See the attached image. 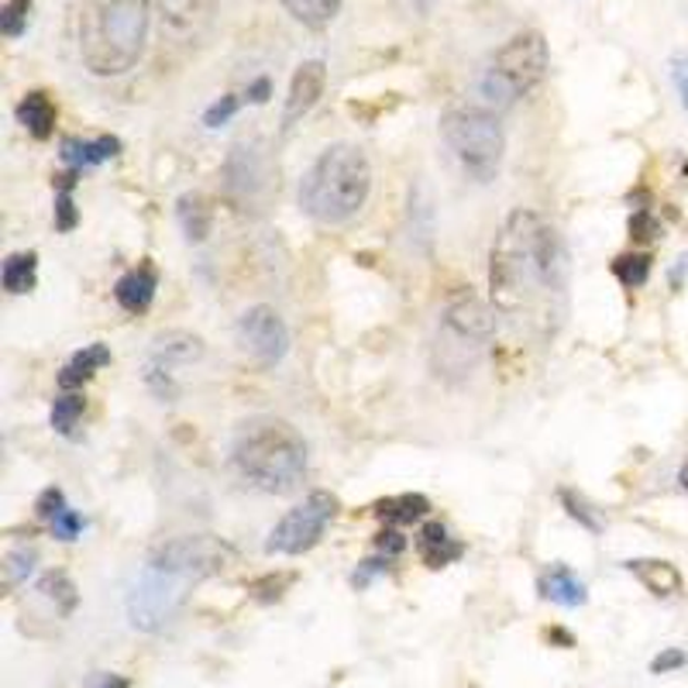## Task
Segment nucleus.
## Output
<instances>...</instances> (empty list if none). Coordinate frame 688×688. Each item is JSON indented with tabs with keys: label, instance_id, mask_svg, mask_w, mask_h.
Segmentation results:
<instances>
[{
	"label": "nucleus",
	"instance_id": "obj_1",
	"mask_svg": "<svg viewBox=\"0 0 688 688\" xmlns=\"http://www.w3.org/2000/svg\"><path fill=\"white\" fill-rule=\"evenodd\" d=\"M489 299L516 331L554 337L568 314V251L537 210H513L489 251Z\"/></svg>",
	"mask_w": 688,
	"mask_h": 688
},
{
	"label": "nucleus",
	"instance_id": "obj_2",
	"mask_svg": "<svg viewBox=\"0 0 688 688\" xmlns=\"http://www.w3.org/2000/svg\"><path fill=\"white\" fill-rule=\"evenodd\" d=\"M152 0H83L79 8V62L86 73L114 79L132 73L148 46Z\"/></svg>",
	"mask_w": 688,
	"mask_h": 688
},
{
	"label": "nucleus",
	"instance_id": "obj_3",
	"mask_svg": "<svg viewBox=\"0 0 688 688\" xmlns=\"http://www.w3.org/2000/svg\"><path fill=\"white\" fill-rule=\"evenodd\" d=\"M231 458L238 476L269 496H290L307 479V441L290 420L255 417L242 423Z\"/></svg>",
	"mask_w": 688,
	"mask_h": 688
},
{
	"label": "nucleus",
	"instance_id": "obj_4",
	"mask_svg": "<svg viewBox=\"0 0 688 688\" xmlns=\"http://www.w3.org/2000/svg\"><path fill=\"white\" fill-rule=\"evenodd\" d=\"M372 193V162L358 145L337 142L317 156L299 183V207L310 221L337 228L348 224Z\"/></svg>",
	"mask_w": 688,
	"mask_h": 688
},
{
	"label": "nucleus",
	"instance_id": "obj_5",
	"mask_svg": "<svg viewBox=\"0 0 688 688\" xmlns=\"http://www.w3.org/2000/svg\"><path fill=\"white\" fill-rule=\"evenodd\" d=\"M496 334V307H489L476 293H455L441 314L434 341V369L447 382H462L479 369V361Z\"/></svg>",
	"mask_w": 688,
	"mask_h": 688
},
{
	"label": "nucleus",
	"instance_id": "obj_6",
	"mask_svg": "<svg viewBox=\"0 0 688 688\" xmlns=\"http://www.w3.org/2000/svg\"><path fill=\"white\" fill-rule=\"evenodd\" d=\"M441 138L451 148V156L462 165L465 176L476 183H492L503 169L506 135L496 114L482 111V107H451L441 118Z\"/></svg>",
	"mask_w": 688,
	"mask_h": 688
},
{
	"label": "nucleus",
	"instance_id": "obj_7",
	"mask_svg": "<svg viewBox=\"0 0 688 688\" xmlns=\"http://www.w3.org/2000/svg\"><path fill=\"white\" fill-rule=\"evenodd\" d=\"M189 586L197 582L172 568L148 562L138 575V582L132 586V592H127V619H132V627L142 634L165 630L186 606Z\"/></svg>",
	"mask_w": 688,
	"mask_h": 688
},
{
	"label": "nucleus",
	"instance_id": "obj_8",
	"mask_svg": "<svg viewBox=\"0 0 688 688\" xmlns=\"http://www.w3.org/2000/svg\"><path fill=\"white\" fill-rule=\"evenodd\" d=\"M337 513V500L331 496V492H310V496L293 506L283 520H279L272 530H269V541H266V551L269 554H307L320 544V537H324V530L331 527Z\"/></svg>",
	"mask_w": 688,
	"mask_h": 688
},
{
	"label": "nucleus",
	"instance_id": "obj_9",
	"mask_svg": "<svg viewBox=\"0 0 688 688\" xmlns=\"http://www.w3.org/2000/svg\"><path fill=\"white\" fill-rule=\"evenodd\" d=\"M148 562H156L162 568H172L193 582H204L210 575H221L234 565V548L221 537L210 533H189V537H176V541H165Z\"/></svg>",
	"mask_w": 688,
	"mask_h": 688
},
{
	"label": "nucleus",
	"instance_id": "obj_10",
	"mask_svg": "<svg viewBox=\"0 0 688 688\" xmlns=\"http://www.w3.org/2000/svg\"><path fill=\"white\" fill-rule=\"evenodd\" d=\"M492 70H496L503 76V83L509 86V90L516 97H527L530 90H537V86L544 83L548 76V66H551V56H548V41L544 35L537 28H527V32H516L506 46L492 56L489 62Z\"/></svg>",
	"mask_w": 688,
	"mask_h": 688
},
{
	"label": "nucleus",
	"instance_id": "obj_11",
	"mask_svg": "<svg viewBox=\"0 0 688 688\" xmlns=\"http://www.w3.org/2000/svg\"><path fill=\"white\" fill-rule=\"evenodd\" d=\"M272 186V169L269 156L258 142H238L231 148L224 162V189L228 200L238 210H258L269 197Z\"/></svg>",
	"mask_w": 688,
	"mask_h": 688
},
{
	"label": "nucleus",
	"instance_id": "obj_12",
	"mask_svg": "<svg viewBox=\"0 0 688 688\" xmlns=\"http://www.w3.org/2000/svg\"><path fill=\"white\" fill-rule=\"evenodd\" d=\"M234 334H238L242 352L255 365H262V369H272V365L283 361L286 352H290V328H286V320L279 317L272 307H266V304L248 307L238 317V328H234Z\"/></svg>",
	"mask_w": 688,
	"mask_h": 688
},
{
	"label": "nucleus",
	"instance_id": "obj_13",
	"mask_svg": "<svg viewBox=\"0 0 688 688\" xmlns=\"http://www.w3.org/2000/svg\"><path fill=\"white\" fill-rule=\"evenodd\" d=\"M324 86H328V66L320 59H307L299 62L296 73H293V83H290V94H286V107H283V127L290 132V127L296 121H304L317 100L324 97Z\"/></svg>",
	"mask_w": 688,
	"mask_h": 688
},
{
	"label": "nucleus",
	"instance_id": "obj_14",
	"mask_svg": "<svg viewBox=\"0 0 688 688\" xmlns=\"http://www.w3.org/2000/svg\"><path fill=\"white\" fill-rule=\"evenodd\" d=\"M156 290H159V275H156V266H138L132 272H124L118 279V286H114V299H118V307L127 310V314H145L148 307H152V299H156Z\"/></svg>",
	"mask_w": 688,
	"mask_h": 688
},
{
	"label": "nucleus",
	"instance_id": "obj_15",
	"mask_svg": "<svg viewBox=\"0 0 688 688\" xmlns=\"http://www.w3.org/2000/svg\"><path fill=\"white\" fill-rule=\"evenodd\" d=\"M200 355H204V341L197 334H189V331H169V334H159L156 337L152 358H148V365H152V369L172 372L176 365H189V361H197Z\"/></svg>",
	"mask_w": 688,
	"mask_h": 688
},
{
	"label": "nucleus",
	"instance_id": "obj_16",
	"mask_svg": "<svg viewBox=\"0 0 688 688\" xmlns=\"http://www.w3.org/2000/svg\"><path fill=\"white\" fill-rule=\"evenodd\" d=\"M537 592H541L548 602H557V606L575 610V606H586L589 592L586 582L578 578L568 565H554L541 575V582H537Z\"/></svg>",
	"mask_w": 688,
	"mask_h": 688
},
{
	"label": "nucleus",
	"instance_id": "obj_17",
	"mask_svg": "<svg viewBox=\"0 0 688 688\" xmlns=\"http://www.w3.org/2000/svg\"><path fill=\"white\" fill-rule=\"evenodd\" d=\"M417 554L423 557L427 568H444L451 562H458L465 548L447 533L444 524H423V530L417 533Z\"/></svg>",
	"mask_w": 688,
	"mask_h": 688
},
{
	"label": "nucleus",
	"instance_id": "obj_18",
	"mask_svg": "<svg viewBox=\"0 0 688 688\" xmlns=\"http://www.w3.org/2000/svg\"><path fill=\"white\" fill-rule=\"evenodd\" d=\"M103 365H111V348L107 344H86L83 352H76L70 361H66V369L59 372V390H66V393H76L83 382H90L97 369H103Z\"/></svg>",
	"mask_w": 688,
	"mask_h": 688
},
{
	"label": "nucleus",
	"instance_id": "obj_19",
	"mask_svg": "<svg viewBox=\"0 0 688 688\" xmlns=\"http://www.w3.org/2000/svg\"><path fill=\"white\" fill-rule=\"evenodd\" d=\"M56 103L49 100V94H41V90H32L25 94V100L17 103V121L25 124V132L35 138V142H46L52 138L56 132Z\"/></svg>",
	"mask_w": 688,
	"mask_h": 688
},
{
	"label": "nucleus",
	"instance_id": "obj_20",
	"mask_svg": "<svg viewBox=\"0 0 688 688\" xmlns=\"http://www.w3.org/2000/svg\"><path fill=\"white\" fill-rule=\"evenodd\" d=\"M627 572H634L643 589L654 595H678L681 592V572L672 562H658V557H637L627 562Z\"/></svg>",
	"mask_w": 688,
	"mask_h": 688
},
{
	"label": "nucleus",
	"instance_id": "obj_21",
	"mask_svg": "<svg viewBox=\"0 0 688 688\" xmlns=\"http://www.w3.org/2000/svg\"><path fill=\"white\" fill-rule=\"evenodd\" d=\"M118 152H121V142L114 135H100L94 142H83V138H66V142H62V159H66L76 172L114 159Z\"/></svg>",
	"mask_w": 688,
	"mask_h": 688
},
{
	"label": "nucleus",
	"instance_id": "obj_22",
	"mask_svg": "<svg viewBox=\"0 0 688 688\" xmlns=\"http://www.w3.org/2000/svg\"><path fill=\"white\" fill-rule=\"evenodd\" d=\"M176 218H180L186 242H193V245L207 242V234L213 228V210H210L204 193H183L180 204H176Z\"/></svg>",
	"mask_w": 688,
	"mask_h": 688
},
{
	"label": "nucleus",
	"instance_id": "obj_23",
	"mask_svg": "<svg viewBox=\"0 0 688 688\" xmlns=\"http://www.w3.org/2000/svg\"><path fill=\"white\" fill-rule=\"evenodd\" d=\"M279 4L286 8V14L296 21V25H304L310 32H324L341 14L344 0H279Z\"/></svg>",
	"mask_w": 688,
	"mask_h": 688
},
{
	"label": "nucleus",
	"instance_id": "obj_24",
	"mask_svg": "<svg viewBox=\"0 0 688 688\" xmlns=\"http://www.w3.org/2000/svg\"><path fill=\"white\" fill-rule=\"evenodd\" d=\"M0 283H4V290L11 296L32 293L35 283H38V255L35 251H14V255H8L4 269H0Z\"/></svg>",
	"mask_w": 688,
	"mask_h": 688
},
{
	"label": "nucleus",
	"instance_id": "obj_25",
	"mask_svg": "<svg viewBox=\"0 0 688 688\" xmlns=\"http://www.w3.org/2000/svg\"><path fill=\"white\" fill-rule=\"evenodd\" d=\"M376 513L382 516L385 524L410 527V524L423 520V516L430 513V503H427V496H417V492H403V496L376 503Z\"/></svg>",
	"mask_w": 688,
	"mask_h": 688
},
{
	"label": "nucleus",
	"instance_id": "obj_26",
	"mask_svg": "<svg viewBox=\"0 0 688 688\" xmlns=\"http://www.w3.org/2000/svg\"><path fill=\"white\" fill-rule=\"evenodd\" d=\"M38 595L41 599H49L56 613L59 616H70L76 610V586H73V578L66 572H49V575H41V582H38Z\"/></svg>",
	"mask_w": 688,
	"mask_h": 688
},
{
	"label": "nucleus",
	"instance_id": "obj_27",
	"mask_svg": "<svg viewBox=\"0 0 688 688\" xmlns=\"http://www.w3.org/2000/svg\"><path fill=\"white\" fill-rule=\"evenodd\" d=\"M651 266H654V258L648 251H627L613 262V275L619 279V286L640 290L651 279Z\"/></svg>",
	"mask_w": 688,
	"mask_h": 688
},
{
	"label": "nucleus",
	"instance_id": "obj_28",
	"mask_svg": "<svg viewBox=\"0 0 688 688\" xmlns=\"http://www.w3.org/2000/svg\"><path fill=\"white\" fill-rule=\"evenodd\" d=\"M38 562V551L28 548V544H17L4 554V589L14 592L21 582H28V575Z\"/></svg>",
	"mask_w": 688,
	"mask_h": 688
},
{
	"label": "nucleus",
	"instance_id": "obj_29",
	"mask_svg": "<svg viewBox=\"0 0 688 688\" xmlns=\"http://www.w3.org/2000/svg\"><path fill=\"white\" fill-rule=\"evenodd\" d=\"M73 186H76V169L70 172V176H62L59 183V193H56V231H73L79 213H76V204H73Z\"/></svg>",
	"mask_w": 688,
	"mask_h": 688
},
{
	"label": "nucleus",
	"instance_id": "obj_30",
	"mask_svg": "<svg viewBox=\"0 0 688 688\" xmlns=\"http://www.w3.org/2000/svg\"><path fill=\"white\" fill-rule=\"evenodd\" d=\"M28 21H32V0H8L4 11H0V32L14 41L28 32Z\"/></svg>",
	"mask_w": 688,
	"mask_h": 688
},
{
	"label": "nucleus",
	"instance_id": "obj_31",
	"mask_svg": "<svg viewBox=\"0 0 688 688\" xmlns=\"http://www.w3.org/2000/svg\"><path fill=\"white\" fill-rule=\"evenodd\" d=\"M79 417H83V396L79 393H66V396L56 400L52 427L59 430V434H73V427L79 423Z\"/></svg>",
	"mask_w": 688,
	"mask_h": 688
},
{
	"label": "nucleus",
	"instance_id": "obj_32",
	"mask_svg": "<svg viewBox=\"0 0 688 688\" xmlns=\"http://www.w3.org/2000/svg\"><path fill=\"white\" fill-rule=\"evenodd\" d=\"M70 506H66V492H62L59 486H52V489H46L38 496V503H35V513H38V520H46L49 527L59 520L62 513H66Z\"/></svg>",
	"mask_w": 688,
	"mask_h": 688
},
{
	"label": "nucleus",
	"instance_id": "obj_33",
	"mask_svg": "<svg viewBox=\"0 0 688 688\" xmlns=\"http://www.w3.org/2000/svg\"><path fill=\"white\" fill-rule=\"evenodd\" d=\"M238 107H242V97H238V94H224L218 103H210V107H207L204 124H207V127H221V124H228L234 114H238Z\"/></svg>",
	"mask_w": 688,
	"mask_h": 688
},
{
	"label": "nucleus",
	"instance_id": "obj_34",
	"mask_svg": "<svg viewBox=\"0 0 688 688\" xmlns=\"http://www.w3.org/2000/svg\"><path fill=\"white\" fill-rule=\"evenodd\" d=\"M658 234H661V224L654 221L651 210H637L630 218V238L634 242H654Z\"/></svg>",
	"mask_w": 688,
	"mask_h": 688
},
{
	"label": "nucleus",
	"instance_id": "obj_35",
	"mask_svg": "<svg viewBox=\"0 0 688 688\" xmlns=\"http://www.w3.org/2000/svg\"><path fill=\"white\" fill-rule=\"evenodd\" d=\"M685 661H688V654H685V651H678V648H668V651H661V654L651 661V672H654V675H668V672H678V668H685Z\"/></svg>",
	"mask_w": 688,
	"mask_h": 688
},
{
	"label": "nucleus",
	"instance_id": "obj_36",
	"mask_svg": "<svg viewBox=\"0 0 688 688\" xmlns=\"http://www.w3.org/2000/svg\"><path fill=\"white\" fill-rule=\"evenodd\" d=\"M83 530V520H79V513L76 509H66L59 516V520L52 524V533L59 537V541H76Z\"/></svg>",
	"mask_w": 688,
	"mask_h": 688
},
{
	"label": "nucleus",
	"instance_id": "obj_37",
	"mask_svg": "<svg viewBox=\"0 0 688 688\" xmlns=\"http://www.w3.org/2000/svg\"><path fill=\"white\" fill-rule=\"evenodd\" d=\"M562 503L568 506V516H572V520H578L586 530H599V520L589 513V506H586L582 500H575L572 492H562Z\"/></svg>",
	"mask_w": 688,
	"mask_h": 688
},
{
	"label": "nucleus",
	"instance_id": "obj_38",
	"mask_svg": "<svg viewBox=\"0 0 688 688\" xmlns=\"http://www.w3.org/2000/svg\"><path fill=\"white\" fill-rule=\"evenodd\" d=\"M376 548H379L385 557H396V554L406 551V537H403L400 530H382V533L376 537Z\"/></svg>",
	"mask_w": 688,
	"mask_h": 688
},
{
	"label": "nucleus",
	"instance_id": "obj_39",
	"mask_svg": "<svg viewBox=\"0 0 688 688\" xmlns=\"http://www.w3.org/2000/svg\"><path fill=\"white\" fill-rule=\"evenodd\" d=\"M672 79H675V86H678L681 107L688 111V59H672Z\"/></svg>",
	"mask_w": 688,
	"mask_h": 688
},
{
	"label": "nucleus",
	"instance_id": "obj_40",
	"mask_svg": "<svg viewBox=\"0 0 688 688\" xmlns=\"http://www.w3.org/2000/svg\"><path fill=\"white\" fill-rule=\"evenodd\" d=\"M197 4H200V0H162V8L169 11V17H176V21L189 17L193 11H197Z\"/></svg>",
	"mask_w": 688,
	"mask_h": 688
},
{
	"label": "nucleus",
	"instance_id": "obj_41",
	"mask_svg": "<svg viewBox=\"0 0 688 688\" xmlns=\"http://www.w3.org/2000/svg\"><path fill=\"white\" fill-rule=\"evenodd\" d=\"M269 94H272V83L262 76V79H255V83L248 86V90H245V100H251V103H266Z\"/></svg>",
	"mask_w": 688,
	"mask_h": 688
},
{
	"label": "nucleus",
	"instance_id": "obj_42",
	"mask_svg": "<svg viewBox=\"0 0 688 688\" xmlns=\"http://www.w3.org/2000/svg\"><path fill=\"white\" fill-rule=\"evenodd\" d=\"M548 637H551V640H562V643H565V648H572V637H568L565 630H551Z\"/></svg>",
	"mask_w": 688,
	"mask_h": 688
},
{
	"label": "nucleus",
	"instance_id": "obj_43",
	"mask_svg": "<svg viewBox=\"0 0 688 688\" xmlns=\"http://www.w3.org/2000/svg\"><path fill=\"white\" fill-rule=\"evenodd\" d=\"M103 688H132V685H127V678H107Z\"/></svg>",
	"mask_w": 688,
	"mask_h": 688
},
{
	"label": "nucleus",
	"instance_id": "obj_44",
	"mask_svg": "<svg viewBox=\"0 0 688 688\" xmlns=\"http://www.w3.org/2000/svg\"><path fill=\"white\" fill-rule=\"evenodd\" d=\"M678 486H681V489L688 492V462H685V465L678 468Z\"/></svg>",
	"mask_w": 688,
	"mask_h": 688
}]
</instances>
